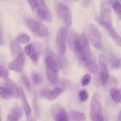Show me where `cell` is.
<instances>
[{
    "label": "cell",
    "mask_w": 121,
    "mask_h": 121,
    "mask_svg": "<svg viewBox=\"0 0 121 121\" xmlns=\"http://www.w3.org/2000/svg\"><path fill=\"white\" fill-rule=\"evenodd\" d=\"M71 83L69 79H62L59 81L57 84V87L60 89L62 91H66L71 86Z\"/></svg>",
    "instance_id": "44dd1931"
},
{
    "label": "cell",
    "mask_w": 121,
    "mask_h": 121,
    "mask_svg": "<svg viewBox=\"0 0 121 121\" xmlns=\"http://www.w3.org/2000/svg\"><path fill=\"white\" fill-rule=\"evenodd\" d=\"M56 11L58 16L63 20L66 27H70L72 18L71 11L69 7L65 4H60L56 6Z\"/></svg>",
    "instance_id": "5b68a950"
},
{
    "label": "cell",
    "mask_w": 121,
    "mask_h": 121,
    "mask_svg": "<svg viewBox=\"0 0 121 121\" xmlns=\"http://www.w3.org/2000/svg\"><path fill=\"white\" fill-rule=\"evenodd\" d=\"M31 43H30L27 44L24 48V51L26 54L28 55L29 52L30 50Z\"/></svg>",
    "instance_id": "8d00e7d4"
},
{
    "label": "cell",
    "mask_w": 121,
    "mask_h": 121,
    "mask_svg": "<svg viewBox=\"0 0 121 121\" xmlns=\"http://www.w3.org/2000/svg\"><path fill=\"white\" fill-rule=\"evenodd\" d=\"M9 74V71L6 68L0 65V77L6 78L8 77Z\"/></svg>",
    "instance_id": "836d02e7"
},
{
    "label": "cell",
    "mask_w": 121,
    "mask_h": 121,
    "mask_svg": "<svg viewBox=\"0 0 121 121\" xmlns=\"http://www.w3.org/2000/svg\"><path fill=\"white\" fill-rule=\"evenodd\" d=\"M72 0L74 1H76L78 0Z\"/></svg>",
    "instance_id": "7bdbcfd3"
},
{
    "label": "cell",
    "mask_w": 121,
    "mask_h": 121,
    "mask_svg": "<svg viewBox=\"0 0 121 121\" xmlns=\"http://www.w3.org/2000/svg\"><path fill=\"white\" fill-rule=\"evenodd\" d=\"M5 82L7 87L10 91L12 95L15 98H18L20 95L19 90L15 83L12 80L9 78L6 79Z\"/></svg>",
    "instance_id": "e0dca14e"
},
{
    "label": "cell",
    "mask_w": 121,
    "mask_h": 121,
    "mask_svg": "<svg viewBox=\"0 0 121 121\" xmlns=\"http://www.w3.org/2000/svg\"><path fill=\"white\" fill-rule=\"evenodd\" d=\"M91 80V76L88 74H86L83 76L82 80V85L85 86L88 85L90 83Z\"/></svg>",
    "instance_id": "d6a6232c"
},
{
    "label": "cell",
    "mask_w": 121,
    "mask_h": 121,
    "mask_svg": "<svg viewBox=\"0 0 121 121\" xmlns=\"http://www.w3.org/2000/svg\"></svg>",
    "instance_id": "bcb514c9"
},
{
    "label": "cell",
    "mask_w": 121,
    "mask_h": 121,
    "mask_svg": "<svg viewBox=\"0 0 121 121\" xmlns=\"http://www.w3.org/2000/svg\"><path fill=\"white\" fill-rule=\"evenodd\" d=\"M44 0V1H45V0Z\"/></svg>",
    "instance_id": "ee69618b"
},
{
    "label": "cell",
    "mask_w": 121,
    "mask_h": 121,
    "mask_svg": "<svg viewBox=\"0 0 121 121\" xmlns=\"http://www.w3.org/2000/svg\"><path fill=\"white\" fill-rule=\"evenodd\" d=\"M109 60L112 66L116 69L119 68L121 66V59L115 55H111L109 56Z\"/></svg>",
    "instance_id": "4316f807"
},
{
    "label": "cell",
    "mask_w": 121,
    "mask_h": 121,
    "mask_svg": "<svg viewBox=\"0 0 121 121\" xmlns=\"http://www.w3.org/2000/svg\"><path fill=\"white\" fill-rule=\"evenodd\" d=\"M45 1L43 0H37L36 9L41 19L50 23L53 20V17L51 12L45 4Z\"/></svg>",
    "instance_id": "8992f818"
},
{
    "label": "cell",
    "mask_w": 121,
    "mask_h": 121,
    "mask_svg": "<svg viewBox=\"0 0 121 121\" xmlns=\"http://www.w3.org/2000/svg\"><path fill=\"white\" fill-rule=\"evenodd\" d=\"M26 25L30 30L37 36L41 37H47L49 35V30L44 24L30 18L26 20Z\"/></svg>",
    "instance_id": "3957f363"
},
{
    "label": "cell",
    "mask_w": 121,
    "mask_h": 121,
    "mask_svg": "<svg viewBox=\"0 0 121 121\" xmlns=\"http://www.w3.org/2000/svg\"><path fill=\"white\" fill-rule=\"evenodd\" d=\"M104 120L102 111L101 104L99 103L97 109L96 115V121H102Z\"/></svg>",
    "instance_id": "1f68e13d"
},
{
    "label": "cell",
    "mask_w": 121,
    "mask_h": 121,
    "mask_svg": "<svg viewBox=\"0 0 121 121\" xmlns=\"http://www.w3.org/2000/svg\"><path fill=\"white\" fill-rule=\"evenodd\" d=\"M68 34V28L66 27L61 28L56 35V43L60 53L62 55H64L65 52Z\"/></svg>",
    "instance_id": "52a82bcc"
},
{
    "label": "cell",
    "mask_w": 121,
    "mask_h": 121,
    "mask_svg": "<svg viewBox=\"0 0 121 121\" xmlns=\"http://www.w3.org/2000/svg\"><path fill=\"white\" fill-rule=\"evenodd\" d=\"M12 95L10 91L7 87H0V96L3 98L7 99Z\"/></svg>",
    "instance_id": "83f0119b"
},
{
    "label": "cell",
    "mask_w": 121,
    "mask_h": 121,
    "mask_svg": "<svg viewBox=\"0 0 121 121\" xmlns=\"http://www.w3.org/2000/svg\"><path fill=\"white\" fill-rule=\"evenodd\" d=\"M111 9L109 4L106 1L101 4L100 21L103 26L108 30L111 27Z\"/></svg>",
    "instance_id": "277c9868"
},
{
    "label": "cell",
    "mask_w": 121,
    "mask_h": 121,
    "mask_svg": "<svg viewBox=\"0 0 121 121\" xmlns=\"http://www.w3.org/2000/svg\"><path fill=\"white\" fill-rule=\"evenodd\" d=\"M31 78L33 82L36 85H39L43 81L42 77L40 74L36 72L33 71L31 73Z\"/></svg>",
    "instance_id": "cb8c5ba5"
},
{
    "label": "cell",
    "mask_w": 121,
    "mask_h": 121,
    "mask_svg": "<svg viewBox=\"0 0 121 121\" xmlns=\"http://www.w3.org/2000/svg\"><path fill=\"white\" fill-rule=\"evenodd\" d=\"M10 48L12 56L15 58L19 54L23 53V49L16 41L13 40L9 42Z\"/></svg>",
    "instance_id": "2e32d148"
},
{
    "label": "cell",
    "mask_w": 121,
    "mask_h": 121,
    "mask_svg": "<svg viewBox=\"0 0 121 121\" xmlns=\"http://www.w3.org/2000/svg\"><path fill=\"white\" fill-rule=\"evenodd\" d=\"M20 95L21 96L24 110L27 117L29 116L31 113V110L28 103L25 94L22 88L21 87L19 88Z\"/></svg>",
    "instance_id": "d6986e66"
},
{
    "label": "cell",
    "mask_w": 121,
    "mask_h": 121,
    "mask_svg": "<svg viewBox=\"0 0 121 121\" xmlns=\"http://www.w3.org/2000/svg\"><path fill=\"white\" fill-rule=\"evenodd\" d=\"M1 29L0 28V35H1Z\"/></svg>",
    "instance_id": "b9f144b4"
},
{
    "label": "cell",
    "mask_w": 121,
    "mask_h": 121,
    "mask_svg": "<svg viewBox=\"0 0 121 121\" xmlns=\"http://www.w3.org/2000/svg\"><path fill=\"white\" fill-rule=\"evenodd\" d=\"M117 119L118 121H120L121 120V111L119 112L118 116Z\"/></svg>",
    "instance_id": "60d3db41"
},
{
    "label": "cell",
    "mask_w": 121,
    "mask_h": 121,
    "mask_svg": "<svg viewBox=\"0 0 121 121\" xmlns=\"http://www.w3.org/2000/svg\"><path fill=\"white\" fill-rule=\"evenodd\" d=\"M90 1L91 0H82L83 6L85 7L88 6L90 4Z\"/></svg>",
    "instance_id": "74e56055"
},
{
    "label": "cell",
    "mask_w": 121,
    "mask_h": 121,
    "mask_svg": "<svg viewBox=\"0 0 121 121\" xmlns=\"http://www.w3.org/2000/svg\"><path fill=\"white\" fill-rule=\"evenodd\" d=\"M43 49L42 45L38 42L31 43L30 50L28 56L31 60L36 64L42 54Z\"/></svg>",
    "instance_id": "7c38bea8"
},
{
    "label": "cell",
    "mask_w": 121,
    "mask_h": 121,
    "mask_svg": "<svg viewBox=\"0 0 121 121\" xmlns=\"http://www.w3.org/2000/svg\"><path fill=\"white\" fill-rule=\"evenodd\" d=\"M68 115V121H83L84 120L86 119V116L84 114L75 111H71Z\"/></svg>",
    "instance_id": "ac0fdd59"
},
{
    "label": "cell",
    "mask_w": 121,
    "mask_h": 121,
    "mask_svg": "<svg viewBox=\"0 0 121 121\" xmlns=\"http://www.w3.org/2000/svg\"><path fill=\"white\" fill-rule=\"evenodd\" d=\"M77 58L85 63L91 59V54L86 36L82 34L79 36L74 51Z\"/></svg>",
    "instance_id": "6da1fadb"
},
{
    "label": "cell",
    "mask_w": 121,
    "mask_h": 121,
    "mask_svg": "<svg viewBox=\"0 0 121 121\" xmlns=\"http://www.w3.org/2000/svg\"><path fill=\"white\" fill-rule=\"evenodd\" d=\"M111 96L113 100L117 102H120L121 101V91L115 88L111 89L110 91Z\"/></svg>",
    "instance_id": "d4e9b609"
},
{
    "label": "cell",
    "mask_w": 121,
    "mask_h": 121,
    "mask_svg": "<svg viewBox=\"0 0 121 121\" xmlns=\"http://www.w3.org/2000/svg\"><path fill=\"white\" fill-rule=\"evenodd\" d=\"M22 78L26 88L28 90L30 91L31 89V84L29 78L24 74L22 75Z\"/></svg>",
    "instance_id": "4dcf8cb0"
},
{
    "label": "cell",
    "mask_w": 121,
    "mask_h": 121,
    "mask_svg": "<svg viewBox=\"0 0 121 121\" xmlns=\"http://www.w3.org/2000/svg\"><path fill=\"white\" fill-rule=\"evenodd\" d=\"M79 36L75 30H72L70 31L69 38L68 43L69 48L72 51H74Z\"/></svg>",
    "instance_id": "ffe728a7"
},
{
    "label": "cell",
    "mask_w": 121,
    "mask_h": 121,
    "mask_svg": "<svg viewBox=\"0 0 121 121\" xmlns=\"http://www.w3.org/2000/svg\"><path fill=\"white\" fill-rule=\"evenodd\" d=\"M32 9L34 10L36 9L37 0H27Z\"/></svg>",
    "instance_id": "d590c367"
},
{
    "label": "cell",
    "mask_w": 121,
    "mask_h": 121,
    "mask_svg": "<svg viewBox=\"0 0 121 121\" xmlns=\"http://www.w3.org/2000/svg\"><path fill=\"white\" fill-rule=\"evenodd\" d=\"M108 30L109 34L118 46H121V38L117 33L112 27Z\"/></svg>",
    "instance_id": "603a6c76"
},
{
    "label": "cell",
    "mask_w": 121,
    "mask_h": 121,
    "mask_svg": "<svg viewBox=\"0 0 121 121\" xmlns=\"http://www.w3.org/2000/svg\"><path fill=\"white\" fill-rule=\"evenodd\" d=\"M26 121H33V118L29 116L27 117L26 118Z\"/></svg>",
    "instance_id": "ab89813d"
},
{
    "label": "cell",
    "mask_w": 121,
    "mask_h": 121,
    "mask_svg": "<svg viewBox=\"0 0 121 121\" xmlns=\"http://www.w3.org/2000/svg\"><path fill=\"white\" fill-rule=\"evenodd\" d=\"M113 8L121 18V7L120 4L117 0H108Z\"/></svg>",
    "instance_id": "f1b7e54d"
},
{
    "label": "cell",
    "mask_w": 121,
    "mask_h": 121,
    "mask_svg": "<svg viewBox=\"0 0 121 121\" xmlns=\"http://www.w3.org/2000/svg\"><path fill=\"white\" fill-rule=\"evenodd\" d=\"M79 96L80 100L82 101H84L86 100L88 96L87 91L85 90L80 91L79 94Z\"/></svg>",
    "instance_id": "e575fe53"
},
{
    "label": "cell",
    "mask_w": 121,
    "mask_h": 121,
    "mask_svg": "<svg viewBox=\"0 0 121 121\" xmlns=\"http://www.w3.org/2000/svg\"></svg>",
    "instance_id": "f6af8a7d"
},
{
    "label": "cell",
    "mask_w": 121,
    "mask_h": 121,
    "mask_svg": "<svg viewBox=\"0 0 121 121\" xmlns=\"http://www.w3.org/2000/svg\"><path fill=\"white\" fill-rule=\"evenodd\" d=\"M17 40L19 42L22 43H26L30 40L29 37L27 34L22 33L19 34L17 38Z\"/></svg>",
    "instance_id": "f546056e"
},
{
    "label": "cell",
    "mask_w": 121,
    "mask_h": 121,
    "mask_svg": "<svg viewBox=\"0 0 121 121\" xmlns=\"http://www.w3.org/2000/svg\"><path fill=\"white\" fill-rule=\"evenodd\" d=\"M25 57L24 52L19 54L8 64V69L18 73L21 72L24 68Z\"/></svg>",
    "instance_id": "8fae6325"
},
{
    "label": "cell",
    "mask_w": 121,
    "mask_h": 121,
    "mask_svg": "<svg viewBox=\"0 0 121 121\" xmlns=\"http://www.w3.org/2000/svg\"><path fill=\"white\" fill-rule=\"evenodd\" d=\"M62 91L59 88L56 87L53 90L46 88H43L41 91V94L43 97L50 100H53L57 98Z\"/></svg>",
    "instance_id": "5bb4252c"
},
{
    "label": "cell",
    "mask_w": 121,
    "mask_h": 121,
    "mask_svg": "<svg viewBox=\"0 0 121 121\" xmlns=\"http://www.w3.org/2000/svg\"><path fill=\"white\" fill-rule=\"evenodd\" d=\"M99 94L95 92L92 96L90 104V114L91 120L96 121V115L98 108L99 104Z\"/></svg>",
    "instance_id": "4fadbf2b"
},
{
    "label": "cell",
    "mask_w": 121,
    "mask_h": 121,
    "mask_svg": "<svg viewBox=\"0 0 121 121\" xmlns=\"http://www.w3.org/2000/svg\"><path fill=\"white\" fill-rule=\"evenodd\" d=\"M89 35L90 41L93 46L98 49H101L102 45L101 34L97 28L93 24L90 25Z\"/></svg>",
    "instance_id": "ba28073f"
},
{
    "label": "cell",
    "mask_w": 121,
    "mask_h": 121,
    "mask_svg": "<svg viewBox=\"0 0 121 121\" xmlns=\"http://www.w3.org/2000/svg\"><path fill=\"white\" fill-rule=\"evenodd\" d=\"M100 70L99 76L101 83L103 85H106L109 79V73L106 66L105 57L103 55H100L99 58Z\"/></svg>",
    "instance_id": "30bf717a"
},
{
    "label": "cell",
    "mask_w": 121,
    "mask_h": 121,
    "mask_svg": "<svg viewBox=\"0 0 121 121\" xmlns=\"http://www.w3.org/2000/svg\"><path fill=\"white\" fill-rule=\"evenodd\" d=\"M23 114V110L21 107L14 106L10 109L7 119L8 121H17L22 117Z\"/></svg>",
    "instance_id": "9a60e30c"
},
{
    "label": "cell",
    "mask_w": 121,
    "mask_h": 121,
    "mask_svg": "<svg viewBox=\"0 0 121 121\" xmlns=\"http://www.w3.org/2000/svg\"><path fill=\"white\" fill-rule=\"evenodd\" d=\"M33 106L35 114L38 119L40 118L41 113L39 106L38 99L36 93H35L33 100Z\"/></svg>",
    "instance_id": "7402d4cb"
},
{
    "label": "cell",
    "mask_w": 121,
    "mask_h": 121,
    "mask_svg": "<svg viewBox=\"0 0 121 121\" xmlns=\"http://www.w3.org/2000/svg\"><path fill=\"white\" fill-rule=\"evenodd\" d=\"M88 70L92 73H96L98 70V67L95 62L91 59L85 63Z\"/></svg>",
    "instance_id": "484cf974"
},
{
    "label": "cell",
    "mask_w": 121,
    "mask_h": 121,
    "mask_svg": "<svg viewBox=\"0 0 121 121\" xmlns=\"http://www.w3.org/2000/svg\"><path fill=\"white\" fill-rule=\"evenodd\" d=\"M4 43V40L1 35L0 34V46H2Z\"/></svg>",
    "instance_id": "f35d334b"
},
{
    "label": "cell",
    "mask_w": 121,
    "mask_h": 121,
    "mask_svg": "<svg viewBox=\"0 0 121 121\" xmlns=\"http://www.w3.org/2000/svg\"><path fill=\"white\" fill-rule=\"evenodd\" d=\"M51 113L54 119L56 121H68V115L65 108L61 105L56 104L51 109Z\"/></svg>",
    "instance_id": "9c48e42d"
},
{
    "label": "cell",
    "mask_w": 121,
    "mask_h": 121,
    "mask_svg": "<svg viewBox=\"0 0 121 121\" xmlns=\"http://www.w3.org/2000/svg\"><path fill=\"white\" fill-rule=\"evenodd\" d=\"M44 61L46 72L58 73L61 65L60 58L51 50L47 49L45 51Z\"/></svg>",
    "instance_id": "7a4b0ae2"
}]
</instances>
